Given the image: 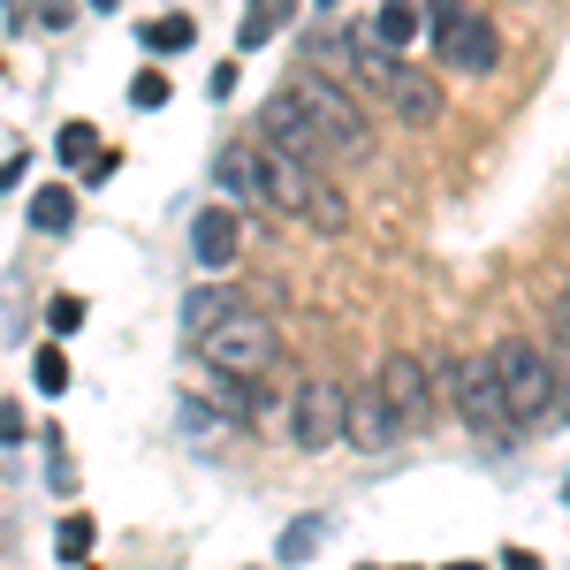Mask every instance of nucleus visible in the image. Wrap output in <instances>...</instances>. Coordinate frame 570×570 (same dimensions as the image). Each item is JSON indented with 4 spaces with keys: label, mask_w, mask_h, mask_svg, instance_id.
<instances>
[{
    "label": "nucleus",
    "mask_w": 570,
    "mask_h": 570,
    "mask_svg": "<svg viewBox=\"0 0 570 570\" xmlns=\"http://www.w3.org/2000/svg\"><path fill=\"white\" fill-rule=\"evenodd\" d=\"M441 389H449V403H456V419H464V426H472L480 441H494V449H510V441L525 434V419L510 411V389H502L494 357H449V365H441Z\"/></svg>",
    "instance_id": "obj_1"
},
{
    "label": "nucleus",
    "mask_w": 570,
    "mask_h": 570,
    "mask_svg": "<svg viewBox=\"0 0 570 570\" xmlns=\"http://www.w3.org/2000/svg\"><path fill=\"white\" fill-rule=\"evenodd\" d=\"M357 91L389 99L395 122H411V130H434V122H441V91L426 85L411 61H395L389 46L373 39V23H357Z\"/></svg>",
    "instance_id": "obj_2"
},
{
    "label": "nucleus",
    "mask_w": 570,
    "mask_h": 570,
    "mask_svg": "<svg viewBox=\"0 0 570 570\" xmlns=\"http://www.w3.org/2000/svg\"><path fill=\"white\" fill-rule=\"evenodd\" d=\"M274 351H282V335H274V320L252 305H236L220 327H206L198 335V357L214 365L220 381H259L266 365H274Z\"/></svg>",
    "instance_id": "obj_3"
},
{
    "label": "nucleus",
    "mask_w": 570,
    "mask_h": 570,
    "mask_svg": "<svg viewBox=\"0 0 570 570\" xmlns=\"http://www.w3.org/2000/svg\"><path fill=\"white\" fill-rule=\"evenodd\" d=\"M487 357H494V373H502V389H510V411H518L525 426L556 411V389H563V381H556V365L532 351L525 335H502V343H494Z\"/></svg>",
    "instance_id": "obj_4"
},
{
    "label": "nucleus",
    "mask_w": 570,
    "mask_h": 570,
    "mask_svg": "<svg viewBox=\"0 0 570 570\" xmlns=\"http://www.w3.org/2000/svg\"><path fill=\"white\" fill-rule=\"evenodd\" d=\"M259 145L289 153V160H305V168H320V176H327V160H343V153H335V137L305 115V99H297V91H274V99L259 107Z\"/></svg>",
    "instance_id": "obj_5"
},
{
    "label": "nucleus",
    "mask_w": 570,
    "mask_h": 570,
    "mask_svg": "<svg viewBox=\"0 0 570 570\" xmlns=\"http://www.w3.org/2000/svg\"><path fill=\"white\" fill-rule=\"evenodd\" d=\"M434 61L456 69V77H487L502 61V39H494V23L480 8H449V16H434Z\"/></svg>",
    "instance_id": "obj_6"
},
{
    "label": "nucleus",
    "mask_w": 570,
    "mask_h": 570,
    "mask_svg": "<svg viewBox=\"0 0 570 570\" xmlns=\"http://www.w3.org/2000/svg\"><path fill=\"white\" fill-rule=\"evenodd\" d=\"M289 91L305 99V115H312V122L335 137V153H343V160H365V153H373V145H365V115H357L351 99H343V85H335L327 69H305V77H297Z\"/></svg>",
    "instance_id": "obj_7"
},
{
    "label": "nucleus",
    "mask_w": 570,
    "mask_h": 570,
    "mask_svg": "<svg viewBox=\"0 0 570 570\" xmlns=\"http://www.w3.org/2000/svg\"><path fill=\"white\" fill-rule=\"evenodd\" d=\"M351 426V395L335 389V381H305V389L289 395V434L297 449H335Z\"/></svg>",
    "instance_id": "obj_8"
},
{
    "label": "nucleus",
    "mask_w": 570,
    "mask_h": 570,
    "mask_svg": "<svg viewBox=\"0 0 570 570\" xmlns=\"http://www.w3.org/2000/svg\"><path fill=\"white\" fill-rule=\"evenodd\" d=\"M373 389L389 395V411L403 419V434H419V426L434 419V373H426V357L395 351L389 365H381V381H373Z\"/></svg>",
    "instance_id": "obj_9"
},
{
    "label": "nucleus",
    "mask_w": 570,
    "mask_h": 570,
    "mask_svg": "<svg viewBox=\"0 0 570 570\" xmlns=\"http://www.w3.org/2000/svg\"><path fill=\"white\" fill-rule=\"evenodd\" d=\"M343 441H351V449H365V456H381V449H395V441H403V419L389 411V395H381V389H357L351 395V426H343Z\"/></svg>",
    "instance_id": "obj_10"
},
{
    "label": "nucleus",
    "mask_w": 570,
    "mask_h": 570,
    "mask_svg": "<svg viewBox=\"0 0 570 570\" xmlns=\"http://www.w3.org/2000/svg\"><path fill=\"white\" fill-rule=\"evenodd\" d=\"M236 244H244V228H236V206H198L190 220V259L220 274V266H236Z\"/></svg>",
    "instance_id": "obj_11"
},
{
    "label": "nucleus",
    "mask_w": 570,
    "mask_h": 570,
    "mask_svg": "<svg viewBox=\"0 0 570 570\" xmlns=\"http://www.w3.org/2000/svg\"><path fill=\"white\" fill-rule=\"evenodd\" d=\"M214 183L236 206H266V145H220Z\"/></svg>",
    "instance_id": "obj_12"
},
{
    "label": "nucleus",
    "mask_w": 570,
    "mask_h": 570,
    "mask_svg": "<svg viewBox=\"0 0 570 570\" xmlns=\"http://www.w3.org/2000/svg\"><path fill=\"white\" fill-rule=\"evenodd\" d=\"M419 16H426V0H381V8H373V39L389 46V53H403V46L426 31Z\"/></svg>",
    "instance_id": "obj_13"
},
{
    "label": "nucleus",
    "mask_w": 570,
    "mask_h": 570,
    "mask_svg": "<svg viewBox=\"0 0 570 570\" xmlns=\"http://www.w3.org/2000/svg\"><path fill=\"white\" fill-rule=\"evenodd\" d=\"M289 8L297 0H244V23H236V53H252V46H266L282 23H289Z\"/></svg>",
    "instance_id": "obj_14"
},
{
    "label": "nucleus",
    "mask_w": 570,
    "mask_h": 570,
    "mask_svg": "<svg viewBox=\"0 0 570 570\" xmlns=\"http://www.w3.org/2000/svg\"><path fill=\"white\" fill-rule=\"evenodd\" d=\"M236 305H244L236 289H190V297H183V335L198 343V335H206V327H220Z\"/></svg>",
    "instance_id": "obj_15"
},
{
    "label": "nucleus",
    "mask_w": 570,
    "mask_h": 570,
    "mask_svg": "<svg viewBox=\"0 0 570 570\" xmlns=\"http://www.w3.org/2000/svg\"><path fill=\"white\" fill-rule=\"evenodd\" d=\"M31 228H46V236H61V228H77V190H61V183H46L39 198H31Z\"/></svg>",
    "instance_id": "obj_16"
},
{
    "label": "nucleus",
    "mask_w": 570,
    "mask_h": 570,
    "mask_svg": "<svg viewBox=\"0 0 570 570\" xmlns=\"http://www.w3.org/2000/svg\"><path fill=\"white\" fill-rule=\"evenodd\" d=\"M137 31H145L153 53H183V46L198 39V23H190V16H153V23H137Z\"/></svg>",
    "instance_id": "obj_17"
},
{
    "label": "nucleus",
    "mask_w": 570,
    "mask_h": 570,
    "mask_svg": "<svg viewBox=\"0 0 570 570\" xmlns=\"http://www.w3.org/2000/svg\"><path fill=\"white\" fill-rule=\"evenodd\" d=\"M53 556H61V563H85V556H91V518H85V510H77V518H61V532H53Z\"/></svg>",
    "instance_id": "obj_18"
},
{
    "label": "nucleus",
    "mask_w": 570,
    "mask_h": 570,
    "mask_svg": "<svg viewBox=\"0 0 570 570\" xmlns=\"http://www.w3.org/2000/svg\"><path fill=\"white\" fill-rule=\"evenodd\" d=\"M320 540H327V525H320V518H297V525L282 532V563H305Z\"/></svg>",
    "instance_id": "obj_19"
},
{
    "label": "nucleus",
    "mask_w": 570,
    "mask_h": 570,
    "mask_svg": "<svg viewBox=\"0 0 570 570\" xmlns=\"http://www.w3.org/2000/svg\"><path fill=\"white\" fill-rule=\"evenodd\" d=\"M91 145H99V130H91V122H61V137H53V153H61V160H99V153H91Z\"/></svg>",
    "instance_id": "obj_20"
},
{
    "label": "nucleus",
    "mask_w": 570,
    "mask_h": 570,
    "mask_svg": "<svg viewBox=\"0 0 570 570\" xmlns=\"http://www.w3.org/2000/svg\"><path fill=\"white\" fill-rule=\"evenodd\" d=\"M31 381H39L46 395H69V357H61V351H53V343H46V351L31 357Z\"/></svg>",
    "instance_id": "obj_21"
},
{
    "label": "nucleus",
    "mask_w": 570,
    "mask_h": 570,
    "mask_svg": "<svg viewBox=\"0 0 570 570\" xmlns=\"http://www.w3.org/2000/svg\"><path fill=\"white\" fill-rule=\"evenodd\" d=\"M130 99H137V107H168V69H137Z\"/></svg>",
    "instance_id": "obj_22"
},
{
    "label": "nucleus",
    "mask_w": 570,
    "mask_h": 570,
    "mask_svg": "<svg viewBox=\"0 0 570 570\" xmlns=\"http://www.w3.org/2000/svg\"><path fill=\"white\" fill-rule=\"evenodd\" d=\"M46 327H53V335H77V327H85V297H53V305H46Z\"/></svg>",
    "instance_id": "obj_23"
},
{
    "label": "nucleus",
    "mask_w": 570,
    "mask_h": 570,
    "mask_svg": "<svg viewBox=\"0 0 570 570\" xmlns=\"http://www.w3.org/2000/svg\"><path fill=\"white\" fill-rule=\"evenodd\" d=\"M556 351H570V289L556 297Z\"/></svg>",
    "instance_id": "obj_24"
},
{
    "label": "nucleus",
    "mask_w": 570,
    "mask_h": 570,
    "mask_svg": "<svg viewBox=\"0 0 570 570\" xmlns=\"http://www.w3.org/2000/svg\"><path fill=\"white\" fill-rule=\"evenodd\" d=\"M0 441H23V411L16 403H0Z\"/></svg>",
    "instance_id": "obj_25"
},
{
    "label": "nucleus",
    "mask_w": 570,
    "mask_h": 570,
    "mask_svg": "<svg viewBox=\"0 0 570 570\" xmlns=\"http://www.w3.org/2000/svg\"><path fill=\"white\" fill-rule=\"evenodd\" d=\"M16 183H23V153H8V160H0V190H16Z\"/></svg>",
    "instance_id": "obj_26"
},
{
    "label": "nucleus",
    "mask_w": 570,
    "mask_h": 570,
    "mask_svg": "<svg viewBox=\"0 0 570 570\" xmlns=\"http://www.w3.org/2000/svg\"><path fill=\"white\" fill-rule=\"evenodd\" d=\"M502 570H540V563H532L525 548H510V556H502Z\"/></svg>",
    "instance_id": "obj_27"
},
{
    "label": "nucleus",
    "mask_w": 570,
    "mask_h": 570,
    "mask_svg": "<svg viewBox=\"0 0 570 570\" xmlns=\"http://www.w3.org/2000/svg\"><path fill=\"white\" fill-rule=\"evenodd\" d=\"M556 419H570V373H563V395H556Z\"/></svg>",
    "instance_id": "obj_28"
},
{
    "label": "nucleus",
    "mask_w": 570,
    "mask_h": 570,
    "mask_svg": "<svg viewBox=\"0 0 570 570\" xmlns=\"http://www.w3.org/2000/svg\"><path fill=\"white\" fill-rule=\"evenodd\" d=\"M449 8H456V0H426V16H449Z\"/></svg>",
    "instance_id": "obj_29"
},
{
    "label": "nucleus",
    "mask_w": 570,
    "mask_h": 570,
    "mask_svg": "<svg viewBox=\"0 0 570 570\" xmlns=\"http://www.w3.org/2000/svg\"><path fill=\"white\" fill-rule=\"evenodd\" d=\"M449 570H487V563H449Z\"/></svg>",
    "instance_id": "obj_30"
},
{
    "label": "nucleus",
    "mask_w": 570,
    "mask_h": 570,
    "mask_svg": "<svg viewBox=\"0 0 570 570\" xmlns=\"http://www.w3.org/2000/svg\"><path fill=\"white\" fill-rule=\"evenodd\" d=\"M91 8H115V0H91Z\"/></svg>",
    "instance_id": "obj_31"
},
{
    "label": "nucleus",
    "mask_w": 570,
    "mask_h": 570,
    "mask_svg": "<svg viewBox=\"0 0 570 570\" xmlns=\"http://www.w3.org/2000/svg\"><path fill=\"white\" fill-rule=\"evenodd\" d=\"M320 8H335V0H320Z\"/></svg>",
    "instance_id": "obj_32"
},
{
    "label": "nucleus",
    "mask_w": 570,
    "mask_h": 570,
    "mask_svg": "<svg viewBox=\"0 0 570 570\" xmlns=\"http://www.w3.org/2000/svg\"><path fill=\"white\" fill-rule=\"evenodd\" d=\"M563 502H570V487H563Z\"/></svg>",
    "instance_id": "obj_33"
}]
</instances>
